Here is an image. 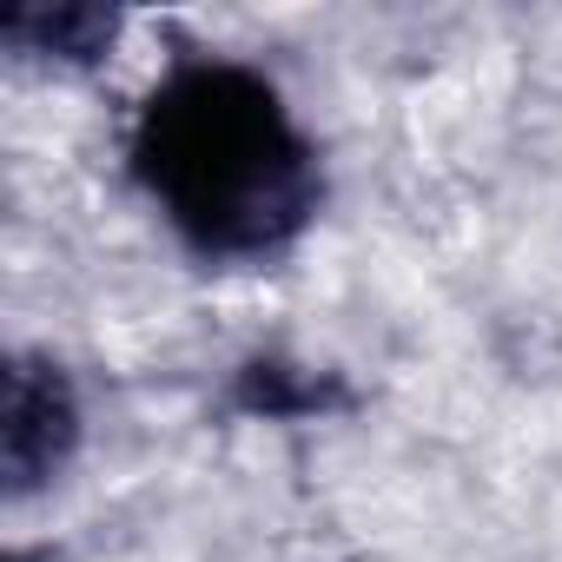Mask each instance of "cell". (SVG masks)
I'll return each instance as SVG.
<instances>
[{
  "label": "cell",
  "mask_w": 562,
  "mask_h": 562,
  "mask_svg": "<svg viewBox=\"0 0 562 562\" xmlns=\"http://www.w3.org/2000/svg\"><path fill=\"white\" fill-rule=\"evenodd\" d=\"M126 166L199 258L285 251L325 199L318 153L265 74L186 54L133 113Z\"/></svg>",
  "instance_id": "obj_1"
},
{
  "label": "cell",
  "mask_w": 562,
  "mask_h": 562,
  "mask_svg": "<svg viewBox=\"0 0 562 562\" xmlns=\"http://www.w3.org/2000/svg\"><path fill=\"white\" fill-rule=\"evenodd\" d=\"M80 443V397L54 358H14L8 364V404H0V470L8 496H34L47 476L67 470Z\"/></svg>",
  "instance_id": "obj_2"
},
{
  "label": "cell",
  "mask_w": 562,
  "mask_h": 562,
  "mask_svg": "<svg viewBox=\"0 0 562 562\" xmlns=\"http://www.w3.org/2000/svg\"><path fill=\"white\" fill-rule=\"evenodd\" d=\"M0 34L21 60H67L87 67L113 47L120 14L113 8H87V0H60V8H8L0 14Z\"/></svg>",
  "instance_id": "obj_3"
},
{
  "label": "cell",
  "mask_w": 562,
  "mask_h": 562,
  "mask_svg": "<svg viewBox=\"0 0 562 562\" xmlns=\"http://www.w3.org/2000/svg\"><path fill=\"white\" fill-rule=\"evenodd\" d=\"M238 404L251 417H299V411H318L325 404V384H299L285 364H251L245 384H238Z\"/></svg>",
  "instance_id": "obj_4"
}]
</instances>
